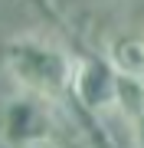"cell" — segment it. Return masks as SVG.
Wrapping results in <instances>:
<instances>
[{
    "label": "cell",
    "instance_id": "obj_1",
    "mask_svg": "<svg viewBox=\"0 0 144 148\" xmlns=\"http://www.w3.org/2000/svg\"><path fill=\"white\" fill-rule=\"evenodd\" d=\"M3 63L7 73L13 76L23 89L36 92V95H62L66 89H72V76H75V59L66 49L53 46L49 40L39 36H16L3 46Z\"/></svg>",
    "mask_w": 144,
    "mask_h": 148
},
{
    "label": "cell",
    "instance_id": "obj_2",
    "mask_svg": "<svg viewBox=\"0 0 144 148\" xmlns=\"http://www.w3.org/2000/svg\"><path fill=\"white\" fill-rule=\"evenodd\" d=\"M46 132H49V112L43 106H36V102H30V99L10 102V109H7V115H3L7 142L33 145V142H39V138H46Z\"/></svg>",
    "mask_w": 144,
    "mask_h": 148
},
{
    "label": "cell",
    "instance_id": "obj_3",
    "mask_svg": "<svg viewBox=\"0 0 144 148\" xmlns=\"http://www.w3.org/2000/svg\"><path fill=\"white\" fill-rule=\"evenodd\" d=\"M72 89L79 92L82 102H89L92 109H108L115 106V73L105 63H75V76H72Z\"/></svg>",
    "mask_w": 144,
    "mask_h": 148
},
{
    "label": "cell",
    "instance_id": "obj_4",
    "mask_svg": "<svg viewBox=\"0 0 144 148\" xmlns=\"http://www.w3.org/2000/svg\"><path fill=\"white\" fill-rule=\"evenodd\" d=\"M108 63L115 76H144V33H121L108 43Z\"/></svg>",
    "mask_w": 144,
    "mask_h": 148
},
{
    "label": "cell",
    "instance_id": "obj_5",
    "mask_svg": "<svg viewBox=\"0 0 144 148\" xmlns=\"http://www.w3.org/2000/svg\"><path fill=\"white\" fill-rule=\"evenodd\" d=\"M115 106L134 122L144 115V76H115Z\"/></svg>",
    "mask_w": 144,
    "mask_h": 148
},
{
    "label": "cell",
    "instance_id": "obj_6",
    "mask_svg": "<svg viewBox=\"0 0 144 148\" xmlns=\"http://www.w3.org/2000/svg\"><path fill=\"white\" fill-rule=\"evenodd\" d=\"M134 125H138V148H144V115L134 122Z\"/></svg>",
    "mask_w": 144,
    "mask_h": 148
}]
</instances>
